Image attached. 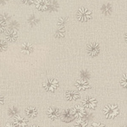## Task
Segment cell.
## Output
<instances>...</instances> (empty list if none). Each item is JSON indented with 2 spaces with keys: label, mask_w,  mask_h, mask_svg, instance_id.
I'll use <instances>...</instances> for the list:
<instances>
[{
  "label": "cell",
  "mask_w": 127,
  "mask_h": 127,
  "mask_svg": "<svg viewBox=\"0 0 127 127\" xmlns=\"http://www.w3.org/2000/svg\"><path fill=\"white\" fill-rule=\"evenodd\" d=\"M103 115L105 118L108 119V120H113V119L116 118L120 114V108L116 104L110 103L108 105H105L103 109Z\"/></svg>",
  "instance_id": "1"
},
{
  "label": "cell",
  "mask_w": 127,
  "mask_h": 127,
  "mask_svg": "<svg viewBox=\"0 0 127 127\" xmlns=\"http://www.w3.org/2000/svg\"><path fill=\"white\" fill-rule=\"evenodd\" d=\"M59 87V83L58 80L54 78H50L45 81L42 83V87L48 93H54Z\"/></svg>",
  "instance_id": "2"
},
{
  "label": "cell",
  "mask_w": 127,
  "mask_h": 127,
  "mask_svg": "<svg viewBox=\"0 0 127 127\" xmlns=\"http://www.w3.org/2000/svg\"><path fill=\"white\" fill-rule=\"evenodd\" d=\"M77 19L81 22H87L92 19V12L86 8H81L77 10Z\"/></svg>",
  "instance_id": "3"
},
{
  "label": "cell",
  "mask_w": 127,
  "mask_h": 127,
  "mask_svg": "<svg viewBox=\"0 0 127 127\" xmlns=\"http://www.w3.org/2000/svg\"><path fill=\"white\" fill-rule=\"evenodd\" d=\"M74 118L75 119H83L87 116V108L83 107V105H75L70 109Z\"/></svg>",
  "instance_id": "4"
},
{
  "label": "cell",
  "mask_w": 127,
  "mask_h": 127,
  "mask_svg": "<svg viewBox=\"0 0 127 127\" xmlns=\"http://www.w3.org/2000/svg\"><path fill=\"white\" fill-rule=\"evenodd\" d=\"M97 99L92 97H85L82 100L83 107H85L87 109H95V108L97 107Z\"/></svg>",
  "instance_id": "5"
},
{
  "label": "cell",
  "mask_w": 127,
  "mask_h": 127,
  "mask_svg": "<svg viewBox=\"0 0 127 127\" xmlns=\"http://www.w3.org/2000/svg\"><path fill=\"white\" fill-rule=\"evenodd\" d=\"M87 54L91 57H96L100 53V46L97 42H92L87 46Z\"/></svg>",
  "instance_id": "6"
},
{
  "label": "cell",
  "mask_w": 127,
  "mask_h": 127,
  "mask_svg": "<svg viewBox=\"0 0 127 127\" xmlns=\"http://www.w3.org/2000/svg\"><path fill=\"white\" fill-rule=\"evenodd\" d=\"M75 87L78 91H86L91 88V85L87 81H86V79H80L75 81Z\"/></svg>",
  "instance_id": "7"
},
{
  "label": "cell",
  "mask_w": 127,
  "mask_h": 127,
  "mask_svg": "<svg viewBox=\"0 0 127 127\" xmlns=\"http://www.w3.org/2000/svg\"><path fill=\"white\" fill-rule=\"evenodd\" d=\"M47 115H48V117L50 119V120H58V119L60 117L61 114L59 108H54V107H50L47 110Z\"/></svg>",
  "instance_id": "8"
},
{
  "label": "cell",
  "mask_w": 127,
  "mask_h": 127,
  "mask_svg": "<svg viewBox=\"0 0 127 127\" xmlns=\"http://www.w3.org/2000/svg\"><path fill=\"white\" fill-rule=\"evenodd\" d=\"M5 38L8 42H15L18 39V32L17 30L14 29H8L5 32Z\"/></svg>",
  "instance_id": "9"
},
{
  "label": "cell",
  "mask_w": 127,
  "mask_h": 127,
  "mask_svg": "<svg viewBox=\"0 0 127 127\" xmlns=\"http://www.w3.org/2000/svg\"><path fill=\"white\" fill-rule=\"evenodd\" d=\"M13 123L17 127H27L28 126V120L20 115H16L15 117H14Z\"/></svg>",
  "instance_id": "10"
},
{
  "label": "cell",
  "mask_w": 127,
  "mask_h": 127,
  "mask_svg": "<svg viewBox=\"0 0 127 127\" xmlns=\"http://www.w3.org/2000/svg\"><path fill=\"white\" fill-rule=\"evenodd\" d=\"M65 97L68 101H77L78 99H80L81 95L77 91L69 90L65 93Z\"/></svg>",
  "instance_id": "11"
},
{
  "label": "cell",
  "mask_w": 127,
  "mask_h": 127,
  "mask_svg": "<svg viewBox=\"0 0 127 127\" xmlns=\"http://www.w3.org/2000/svg\"><path fill=\"white\" fill-rule=\"evenodd\" d=\"M48 0H36L35 2V7L40 11H46L48 9Z\"/></svg>",
  "instance_id": "12"
},
{
  "label": "cell",
  "mask_w": 127,
  "mask_h": 127,
  "mask_svg": "<svg viewBox=\"0 0 127 127\" xmlns=\"http://www.w3.org/2000/svg\"><path fill=\"white\" fill-rule=\"evenodd\" d=\"M60 117H61V120H62L64 122H67V123L71 122L74 119V116L70 111V109L64 110L63 114L60 115Z\"/></svg>",
  "instance_id": "13"
},
{
  "label": "cell",
  "mask_w": 127,
  "mask_h": 127,
  "mask_svg": "<svg viewBox=\"0 0 127 127\" xmlns=\"http://www.w3.org/2000/svg\"><path fill=\"white\" fill-rule=\"evenodd\" d=\"M34 48L32 46V44L29 43V42H25V43L22 44L21 46V52L23 53L24 54L29 55L33 52Z\"/></svg>",
  "instance_id": "14"
},
{
  "label": "cell",
  "mask_w": 127,
  "mask_h": 127,
  "mask_svg": "<svg viewBox=\"0 0 127 127\" xmlns=\"http://www.w3.org/2000/svg\"><path fill=\"white\" fill-rule=\"evenodd\" d=\"M26 115L30 119H34L37 116V110L35 107H28L25 110Z\"/></svg>",
  "instance_id": "15"
},
{
  "label": "cell",
  "mask_w": 127,
  "mask_h": 127,
  "mask_svg": "<svg viewBox=\"0 0 127 127\" xmlns=\"http://www.w3.org/2000/svg\"><path fill=\"white\" fill-rule=\"evenodd\" d=\"M102 13L105 15H108L112 13V5L110 3H104L101 8Z\"/></svg>",
  "instance_id": "16"
},
{
  "label": "cell",
  "mask_w": 127,
  "mask_h": 127,
  "mask_svg": "<svg viewBox=\"0 0 127 127\" xmlns=\"http://www.w3.org/2000/svg\"><path fill=\"white\" fill-rule=\"evenodd\" d=\"M59 8V3L56 1V0H53V1H49V4H48V11L50 12H54V11H57Z\"/></svg>",
  "instance_id": "17"
},
{
  "label": "cell",
  "mask_w": 127,
  "mask_h": 127,
  "mask_svg": "<svg viewBox=\"0 0 127 127\" xmlns=\"http://www.w3.org/2000/svg\"><path fill=\"white\" fill-rule=\"evenodd\" d=\"M65 35V28L64 26H59V28L57 29V31L55 32L54 36L56 38H62Z\"/></svg>",
  "instance_id": "18"
},
{
  "label": "cell",
  "mask_w": 127,
  "mask_h": 127,
  "mask_svg": "<svg viewBox=\"0 0 127 127\" xmlns=\"http://www.w3.org/2000/svg\"><path fill=\"white\" fill-rule=\"evenodd\" d=\"M88 123L84 119H77L74 122V127H87Z\"/></svg>",
  "instance_id": "19"
},
{
  "label": "cell",
  "mask_w": 127,
  "mask_h": 127,
  "mask_svg": "<svg viewBox=\"0 0 127 127\" xmlns=\"http://www.w3.org/2000/svg\"><path fill=\"white\" fill-rule=\"evenodd\" d=\"M39 22V19H38L37 17H36L35 15H32L29 16V18H28V23H29L31 26H35V25H36Z\"/></svg>",
  "instance_id": "20"
},
{
  "label": "cell",
  "mask_w": 127,
  "mask_h": 127,
  "mask_svg": "<svg viewBox=\"0 0 127 127\" xmlns=\"http://www.w3.org/2000/svg\"><path fill=\"white\" fill-rule=\"evenodd\" d=\"M120 83L123 88L127 90V74H124V75H122L121 79H120Z\"/></svg>",
  "instance_id": "21"
},
{
  "label": "cell",
  "mask_w": 127,
  "mask_h": 127,
  "mask_svg": "<svg viewBox=\"0 0 127 127\" xmlns=\"http://www.w3.org/2000/svg\"><path fill=\"white\" fill-rule=\"evenodd\" d=\"M9 29H14V30H17L18 28L20 27V24L18 23L16 20H12V21H9Z\"/></svg>",
  "instance_id": "22"
},
{
  "label": "cell",
  "mask_w": 127,
  "mask_h": 127,
  "mask_svg": "<svg viewBox=\"0 0 127 127\" xmlns=\"http://www.w3.org/2000/svg\"><path fill=\"white\" fill-rule=\"evenodd\" d=\"M0 20H3V21H5L6 23H7L8 21H10L11 16H10L8 13H3L0 15Z\"/></svg>",
  "instance_id": "23"
},
{
  "label": "cell",
  "mask_w": 127,
  "mask_h": 127,
  "mask_svg": "<svg viewBox=\"0 0 127 127\" xmlns=\"http://www.w3.org/2000/svg\"><path fill=\"white\" fill-rule=\"evenodd\" d=\"M67 20H68V18L67 17H60L58 20L57 25H58V26H64L65 24L67 23Z\"/></svg>",
  "instance_id": "24"
},
{
  "label": "cell",
  "mask_w": 127,
  "mask_h": 127,
  "mask_svg": "<svg viewBox=\"0 0 127 127\" xmlns=\"http://www.w3.org/2000/svg\"><path fill=\"white\" fill-rule=\"evenodd\" d=\"M18 114V109L15 107H12L9 109V115L10 117H15Z\"/></svg>",
  "instance_id": "25"
},
{
  "label": "cell",
  "mask_w": 127,
  "mask_h": 127,
  "mask_svg": "<svg viewBox=\"0 0 127 127\" xmlns=\"http://www.w3.org/2000/svg\"><path fill=\"white\" fill-rule=\"evenodd\" d=\"M8 48V43L7 42L3 40H0V52H3L6 51Z\"/></svg>",
  "instance_id": "26"
},
{
  "label": "cell",
  "mask_w": 127,
  "mask_h": 127,
  "mask_svg": "<svg viewBox=\"0 0 127 127\" xmlns=\"http://www.w3.org/2000/svg\"><path fill=\"white\" fill-rule=\"evenodd\" d=\"M6 28H7V23L3 20H0V33H3L5 32L6 31Z\"/></svg>",
  "instance_id": "27"
},
{
  "label": "cell",
  "mask_w": 127,
  "mask_h": 127,
  "mask_svg": "<svg viewBox=\"0 0 127 127\" xmlns=\"http://www.w3.org/2000/svg\"><path fill=\"white\" fill-rule=\"evenodd\" d=\"M91 127H105L104 125H103L102 123H98V122H94L91 125Z\"/></svg>",
  "instance_id": "28"
},
{
  "label": "cell",
  "mask_w": 127,
  "mask_h": 127,
  "mask_svg": "<svg viewBox=\"0 0 127 127\" xmlns=\"http://www.w3.org/2000/svg\"><path fill=\"white\" fill-rule=\"evenodd\" d=\"M35 0H21V2L25 4H28V5H31L34 3Z\"/></svg>",
  "instance_id": "29"
},
{
  "label": "cell",
  "mask_w": 127,
  "mask_h": 127,
  "mask_svg": "<svg viewBox=\"0 0 127 127\" xmlns=\"http://www.w3.org/2000/svg\"><path fill=\"white\" fill-rule=\"evenodd\" d=\"M4 127H17V126H16L14 123H9H9H7V124L5 125Z\"/></svg>",
  "instance_id": "30"
},
{
  "label": "cell",
  "mask_w": 127,
  "mask_h": 127,
  "mask_svg": "<svg viewBox=\"0 0 127 127\" xmlns=\"http://www.w3.org/2000/svg\"><path fill=\"white\" fill-rule=\"evenodd\" d=\"M3 103H4V97L2 95H0V106L3 105Z\"/></svg>",
  "instance_id": "31"
},
{
  "label": "cell",
  "mask_w": 127,
  "mask_h": 127,
  "mask_svg": "<svg viewBox=\"0 0 127 127\" xmlns=\"http://www.w3.org/2000/svg\"><path fill=\"white\" fill-rule=\"evenodd\" d=\"M8 1H9V0H0V4H1V5L5 4Z\"/></svg>",
  "instance_id": "32"
},
{
  "label": "cell",
  "mask_w": 127,
  "mask_h": 127,
  "mask_svg": "<svg viewBox=\"0 0 127 127\" xmlns=\"http://www.w3.org/2000/svg\"><path fill=\"white\" fill-rule=\"evenodd\" d=\"M125 41H126V42L127 43V33L126 34V36H125Z\"/></svg>",
  "instance_id": "33"
},
{
  "label": "cell",
  "mask_w": 127,
  "mask_h": 127,
  "mask_svg": "<svg viewBox=\"0 0 127 127\" xmlns=\"http://www.w3.org/2000/svg\"><path fill=\"white\" fill-rule=\"evenodd\" d=\"M27 127H40V126H36V125H32V126H30Z\"/></svg>",
  "instance_id": "34"
},
{
  "label": "cell",
  "mask_w": 127,
  "mask_h": 127,
  "mask_svg": "<svg viewBox=\"0 0 127 127\" xmlns=\"http://www.w3.org/2000/svg\"><path fill=\"white\" fill-rule=\"evenodd\" d=\"M122 127H127V126H122Z\"/></svg>",
  "instance_id": "35"
},
{
  "label": "cell",
  "mask_w": 127,
  "mask_h": 127,
  "mask_svg": "<svg viewBox=\"0 0 127 127\" xmlns=\"http://www.w3.org/2000/svg\"></svg>",
  "instance_id": "36"
}]
</instances>
